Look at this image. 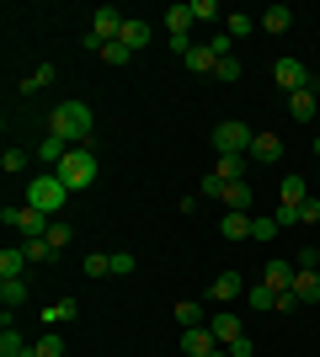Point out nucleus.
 <instances>
[{"label": "nucleus", "mask_w": 320, "mask_h": 357, "mask_svg": "<svg viewBox=\"0 0 320 357\" xmlns=\"http://www.w3.org/2000/svg\"><path fill=\"white\" fill-rule=\"evenodd\" d=\"M91 128H96V118L86 102H54V112H48V134L64 139V144H86Z\"/></svg>", "instance_id": "nucleus-1"}, {"label": "nucleus", "mask_w": 320, "mask_h": 357, "mask_svg": "<svg viewBox=\"0 0 320 357\" xmlns=\"http://www.w3.org/2000/svg\"><path fill=\"white\" fill-rule=\"evenodd\" d=\"M64 197H70V187H64L54 171H48V176H32V181H27V203H32L38 213H48V219H59Z\"/></svg>", "instance_id": "nucleus-2"}, {"label": "nucleus", "mask_w": 320, "mask_h": 357, "mask_svg": "<svg viewBox=\"0 0 320 357\" xmlns=\"http://www.w3.org/2000/svg\"><path fill=\"white\" fill-rule=\"evenodd\" d=\"M54 176H59L64 187H70V192H80V187H91V181H96V155H91L86 144H75V149H70V155L59 160V171H54Z\"/></svg>", "instance_id": "nucleus-3"}, {"label": "nucleus", "mask_w": 320, "mask_h": 357, "mask_svg": "<svg viewBox=\"0 0 320 357\" xmlns=\"http://www.w3.org/2000/svg\"><path fill=\"white\" fill-rule=\"evenodd\" d=\"M0 219H6V229H22V240H43V235H48V224H54L48 213L32 208V203H16V208L6 203V213H0Z\"/></svg>", "instance_id": "nucleus-4"}, {"label": "nucleus", "mask_w": 320, "mask_h": 357, "mask_svg": "<svg viewBox=\"0 0 320 357\" xmlns=\"http://www.w3.org/2000/svg\"><path fill=\"white\" fill-rule=\"evenodd\" d=\"M251 128H245L241 118H224L219 123V128H213V149H219V155H245V149H251Z\"/></svg>", "instance_id": "nucleus-5"}, {"label": "nucleus", "mask_w": 320, "mask_h": 357, "mask_svg": "<svg viewBox=\"0 0 320 357\" xmlns=\"http://www.w3.org/2000/svg\"><path fill=\"white\" fill-rule=\"evenodd\" d=\"M273 80L289 91V96H294V91H305V86H315V80H310V64H305V59H277Z\"/></svg>", "instance_id": "nucleus-6"}, {"label": "nucleus", "mask_w": 320, "mask_h": 357, "mask_svg": "<svg viewBox=\"0 0 320 357\" xmlns=\"http://www.w3.org/2000/svg\"><path fill=\"white\" fill-rule=\"evenodd\" d=\"M245 155H251V165H277V160H283V139H277V134H257Z\"/></svg>", "instance_id": "nucleus-7"}, {"label": "nucleus", "mask_w": 320, "mask_h": 357, "mask_svg": "<svg viewBox=\"0 0 320 357\" xmlns=\"http://www.w3.org/2000/svg\"><path fill=\"white\" fill-rule=\"evenodd\" d=\"M208 331H213V342H219V347H229V342H241V336H245V331H241V314H229V310L208 314Z\"/></svg>", "instance_id": "nucleus-8"}, {"label": "nucleus", "mask_w": 320, "mask_h": 357, "mask_svg": "<svg viewBox=\"0 0 320 357\" xmlns=\"http://www.w3.org/2000/svg\"><path fill=\"white\" fill-rule=\"evenodd\" d=\"M294 298H299V304H320V272L315 267L294 272Z\"/></svg>", "instance_id": "nucleus-9"}, {"label": "nucleus", "mask_w": 320, "mask_h": 357, "mask_svg": "<svg viewBox=\"0 0 320 357\" xmlns=\"http://www.w3.org/2000/svg\"><path fill=\"white\" fill-rule=\"evenodd\" d=\"M315 112H320V102H315V86H305V91H294V96H289V118H294V123H310Z\"/></svg>", "instance_id": "nucleus-10"}, {"label": "nucleus", "mask_w": 320, "mask_h": 357, "mask_svg": "<svg viewBox=\"0 0 320 357\" xmlns=\"http://www.w3.org/2000/svg\"><path fill=\"white\" fill-rule=\"evenodd\" d=\"M208 294L219 298V304H229V298H245V283H241V272H219L208 283Z\"/></svg>", "instance_id": "nucleus-11"}, {"label": "nucleus", "mask_w": 320, "mask_h": 357, "mask_svg": "<svg viewBox=\"0 0 320 357\" xmlns=\"http://www.w3.org/2000/svg\"><path fill=\"white\" fill-rule=\"evenodd\" d=\"M213 347H219V342H213V331H208V326H198V331H182V352H187V357H208Z\"/></svg>", "instance_id": "nucleus-12"}, {"label": "nucleus", "mask_w": 320, "mask_h": 357, "mask_svg": "<svg viewBox=\"0 0 320 357\" xmlns=\"http://www.w3.org/2000/svg\"><path fill=\"white\" fill-rule=\"evenodd\" d=\"M294 272H299L294 261H267V278H261V283L273 288V294H289V288H294Z\"/></svg>", "instance_id": "nucleus-13"}, {"label": "nucleus", "mask_w": 320, "mask_h": 357, "mask_svg": "<svg viewBox=\"0 0 320 357\" xmlns=\"http://www.w3.org/2000/svg\"><path fill=\"white\" fill-rule=\"evenodd\" d=\"M75 314H80V304H75V298H54V304L43 310V326H48V331H54V326H70Z\"/></svg>", "instance_id": "nucleus-14"}, {"label": "nucleus", "mask_w": 320, "mask_h": 357, "mask_svg": "<svg viewBox=\"0 0 320 357\" xmlns=\"http://www.w3.org/2000/svg\"><path fill=\"white\" fill-rule=\"evenodd\" d=\"M277 203H294V208L310 203V181L305 176H283V181H277Z\"/></svg>", "instance_id": "nucleus-15"}, {"label": "nucleus", "mask_w": 320, "mask_h": 357, "mask_svg": "<svg viewBox=\"0 0 320 357\" xmlns=\"http://www.w3.org/2000/svg\"><path fill=\"white\" fill-rule=\"evenodd\" d=\"M245 171H251V155H219V165H213V176L224 181H245Z\"/></svg>", "instance_id": "nucleus-16"}, {"label": "nucleus", "mask_w": 320, "mask_h": 357, "mask_svg": "<svg viewBox=\"0 0 320 357\" xmlns=\"http://www.w3.org/2000/svg\"><path fill=\"white\" fill-rule=\"evenodd\" d=\"M219 235H224V240H245V235H251V213L224 208V219H219Z\"/></svg>", "instance_id": "nucleus-17"}, {"label": "nucleus", "mask_w": 320, "mask_h": 357, "mask_svg": "<svg viewBox=\"0 0 320 357\" xmlns=\"http://www.w3.org/2000/svg\"><path fill=\"white\" fill-rule=\"evenodd\" d=\"M27 304V283L22 278H0V310H22Z\"/></svg>", "instance_id": "nucleus-18"}, {"label": "nucleus", "mask_w": 320, "mask_h": 357, "mask_svg": "<svg viewBox=\"0 0 320 357\" xmlns=\"http://www.w3.org/2000/svg\"><path fill=\"white\" fill-rule=\"evenodd\" d=\"M182 64H187L192 75H213V64H219V59H213V48H208V43H192Z\"/></svg>", "instance_id": "nucleus-19"}, {"label": "nucleus", "mask_w": 320, "mask_h": 357, "mask_svg": "<svg viewBox=\"0 0 320 357\" xmlns=\"http://www.w3.org/2000/svg\"><path fill=\"white\" fill-rule=\"evenodd\" d=\"M118 43H123V48H134V54H139V48L150 43V27H144L139 16H128V22H123V32H118Z\"/></svg>", "instance_id": "nucleus-20"}, {"label": "nucleus", "mask_w": 320, "mask_h": 357, "mask_svg": "<svg viewBox=\"0 0 320 357\" xmlns=\"http://www.w3.org/2000/svg\"><path fill=\"white\" fill-rule=\"evenodd\" d=\"M176 320H182V331H198V326H208V310L192 304V298H182V304H176Z\"/></svg>", "instance_id": "nucleus-21"}, {"label": "nucleus", "mask_w": 320, "mask_h": 357, "mask_svg": "<svg viewBox=\"0 0 320 357\" xmlns=\"http://www.w3.org/2000/svg\"><path fill=\"white\" fill-rule=\"evenodd\" d=\"M245 304H251L257 314H273V310H277V294H273L267 283H257V288H245Z\"/></svg>", "instance_id": "nucleus-22"}, {"label": "nucleus", "mask_w": 320, "mask_h": 357, "mask_svg": "<svg viewBox=\"0 0 320 357\" xmlns=\"http://www.w3.org/2000/svg\"><path fill=\"white\" fill-rule=\"evenodd\" d=\"M22 267H27V251H22V245H6V251H0V278H22Z\"/></svg>", "instance_id": "nucleus-23"}, {"label": "nucleus", "mask_w": 320, "mask_h": 357, "mask_svg": "<svg viewBox=\"0 0 320 357\" xmlns=\"http://www.w3.org/2000/svg\"><path fill=\"white\" fill-rule=\"evenodd\" d=\"M257 22L267 32H289L294 27V11H289V6H267V16H257Z\"/></svg>", "instance_id": "nucleus-24"}, {"label": "nucleus", "mask_w": 320, "mask_h": 357, "mask_svg": "<svg viewBox=\"0 0 320 357\" xmlns=\"http://www.w3.org/2000/svg\"><path fill=\"white\" fill-rule=\"evenodd\" d=\"M257 27H261V22H257V16H245V11H229L224 16V32H229V38H251Z\"/></svg>", "instance_id": "nucleus-25"}, {"label": "nucleus", "mask_w": 320, "mask_h": 357, "mask_svg": "<svg viewBox=\"0 0 320 357\" xmlns=\"http://www.w3.org/2000/svg\"><path fill=\"white\" fill-rule=\"evenodd\" d=\"M224 208L251 213V187H245V181H229V187H224Z\"/></svg>", "instance_id": "nucleus-26"}, {"label": "nucleus", "mask_w": 320, "mask_h": 357, "mask_svg": "<svg viewBox=\"0 0 320 357\" xmlns=\"http://www.w3.org/2000/svg\"><path fill=\"white\" fill-rule=\"evenodd\" d=\"M27 352H32V347L22 342V331H16V326L0 331V357H27Z\"/></svg>", "instance_id": "nucleus-27"}, {"label": "nucleus", "mask_w": 320, "mask_h": 357, "mask_svg": "<svg viewBox=\"0 0 320 357\" xmlns=\"http://www.w3.org/2000/svg\"><path fill=\"white\" fill-rule=\"evenodd\" d=\"M192 6V22H219L224 27V11H219V0H187Z\"/></svg>", "instance_id": "nucleus-28"}, {"label": "nucleus", "mask_w": 320, "mask_h": 357, "mask_svg": "<svg viewBox=\"0 0 320 357\" xmlns=\"http://www.w3.org/2000/svg\"><path fill=\"white\" fill-rule=\"evenodd\" d=\"M80 272H86V278H112V256L91 251V256H86V261H80Z\"/></svg>", "instance_id": "nucleus-29"}, {"label": "nucleus", "mask_w": 320, "mask_h": 357, "mask_svg": "<svg viewBox=\"0 0 320 357\" xmlns=\"http://www.w3.org/2000/svg\"><path fill=\"white\" fill-rule=\"evenodd\" d=\"M96 59H107V64H128V59H139L134 48H123V43H102L96 48Z\"/></svg>", "instance_id": "nucleus-30"}, {"label": "nucleus", "mask_w": 320, "mask_h": 357, "mask_svg": "<svg viewBox=\"0 0 320 357\" xmlns=\"http://www.w3.org/2000/svg\"><path fill=\"white\" fill-rule=\"evenodd\" d=\"M27 357H64V342L54 336V331H48L43 342H32V352H27Z\"/></svg>", "instance_id": "nucleus-31"}, {"label": "nucleus", "mask_w": 320, "mask_h": 357, "mask_svg": "<svg viewBox=\"0 0 320 357\" xmlns=\"http://www.w3.org/2000/svg\"><path fill=\"white\" fill-rule=\"evenodd\" d=\"M22 251H27V261H54V245H48V240H22Z\"/></svg>", "instance_id": "nucleus-32"}, {"label": "nucleus", "mask_w": 320, "mask_h": 357, "mask_svg": "<svg viewBox=\"0 0 320 357\" xmlns=\"http://www.w3.org/2000/svg\"><path fill=\"white\" fill-rule=\"evenodd\" d=\"M43 86H54V64H38V70L22 80V91H43Z\"/></svg>", "instance_id": "nucleus-33"}, {"label": "nucleus", "mask_w": 320, "mask_h": 357, "mask_svg": "<svg viewBox=\"0 0 320 357\" xmlns=\"http://www.w3.org/2000/svg\"><path fill=\"white\" fill-rule=\"evenodd\" d=\"M224 187H229V181H224V176H213V171H208V176L198 181V197H219V203H224Z\"/></svg>", "instance_id": "nucleus-34"}, {"label": "nucleus", "mask_w": 320, "mask_h": 357, "mask_svg": "<svg viewBox=\"0 0 320 357\" xmlns=\"http://www.w3.org/2000/svg\"><path fill=\"white\" fill-rule=\"evenodd\" d=\"M0 171H6V176L27 171V149H6V155H0Z\"/></svg>", "instance_id": "nucleus-35"}, {"label": "nucleus", "mask_w": 320, "mask_h": 357, "mask_svg": "<svg viewBox=\"0 0 320 357\" xmlns=\"http://www.w3.org/2000/svg\"><path fill=\"white\" fill-rule=\"evenodd\" d=\"M70 235H75V229H70V224H59V219H54V224H48V245H54V251H64V245H70Z\"/></svg>", "instance_id": "nucleus-36"}, {"label": "nucleus", "mask_w": 320, "mask_h": 357, "mask_svg": "<svg viewBox=\"0 0 320 357\" xmlns=\"http://www.w3.org/2000/svg\"><path fill=\"white\" fill-rule=\"evenodd\" d=\"M213 80L235 86V80H241V59H219V64H213Z\"/></svg>", "instance_id": "nucleus-37"}, {"label": "nucleus", "mask_w": 320, "mask_h": 357, "mask_svg": "<svg viewBox=\"0 0 320 357\" xmlns=\"http://www.w3.org/2000/svg\"><path fill=\"white\" fill-rule=\"evenodd\" d=\"M273 235H277V219H273V213L251 219V240H273Z\"/></svg>", "instance_id": "nucleus-38"}, {"label": "nucleus", "mask_w": 320, "mask_h": 357, "mask_svg": "<svg viewBox=\"0 0 320 357\" xmlns=\"http://www.w3.org/2000/svg\"><path fill=\"white\" fill-rule=\"evenodd\" d=\"M128 272H139V261L128 251H112V278H128Z\"/></svg>", "instance_id": "nucleus-39"}, {"label": "nucleus", "mask_w": 320, "mask_h": 357, "mask_svg": "<svg viewBox=\"0 0 320 357\" xmlns=\"http://www.w3.org/2000/svg\"><path fill=\"white\" fill-rule=\"evenodd\" d=\"M299 224H305V229H310V224H320V197H310V203H299Z\"/></svg>", "instance_id": "nucleus-40"}, {"label": "nucleus", "mask_w": 320, "mask_h": 357, "mask_svg": "<svg viewBox=\"0 0 320 357\" xmlns=\"http://www.w3.org/2000/svg\"><path fill=\"white\" fill-rule=\"evenodd\" d=\"M229 357H257V342H251V336H241V342H229Z\"/></svg>", "instance_id": "nucleus-41"}, {"label": "nucleus", "mask_w": 320, "mask_h": 357, "mask_svg": "<svg viewBox=\"0 0 320 357\" xmlns=\"http://www.w3.org/2000/svg\"><path fill=\"white\" fill-rule=\"evenodd\" d=\"M208 357H229V347H213V352H208Z\"/></svg>", "instance_id": "nucleus-42"}, {"label": "nucleus", "mask_w": 320, "mask_h": 357, "mask_svg": "<svg viewBox=\"0 0 320 357\" xmlns=\"http://www.w3.org/2000/svg\"><path fill=\"white\" fill-rule=\"evenodd\" d=\"M315 187H320V171H315Z\"/></svg>", "instance_id": "nucleus-43"}, {"label": "nucleus", "mask_w": 320, "mask_h": 357, "mask_svg": "<svg viewBox=\"0 0 320 357\" xmlns=\"http://www.w3.org/2000/svg\"><path fill=\"white\" fill-rule=\"evenodd\" d=\"M315 155H320V139H315Z\"/></svg>", "instance_id": "nucleus-44"}]
</instances>
